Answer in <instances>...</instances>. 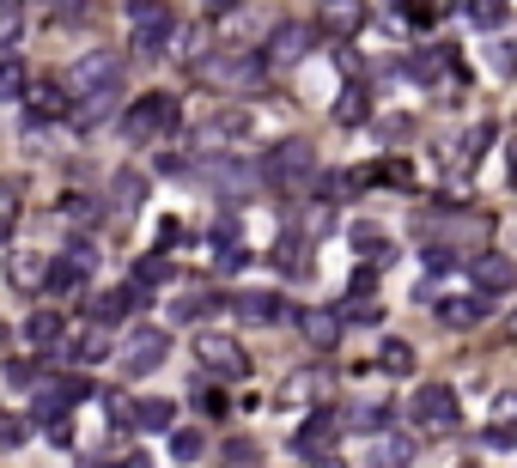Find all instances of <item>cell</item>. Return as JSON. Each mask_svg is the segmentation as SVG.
<instances>
[{"instance_id":"obj_1","label":"cell","mask_w":517,"mask_h":468,"mask_svg":"<svg viewBox=\"0 0 517 468\" xmlns=\"http://www.w3.org/2000/svg\"><path fill=\"white\" fill-rule=\"evenodd\" d=\"M177 31H183V25H177V13H171V0H134V7H128V43H134L140 61L171 55Z\"/></svg>"},{"instance_id":"obj_2","label":"cell","mask_w":517,"mask_h":468,"mask_svg":"<svg viewBox=\"0 0 517 468\" xmlns=\"http://www.w3.org/2000/svg\"><path fill=\"white\" fill-rule=\"evenodd\" d=\"M262 177L286 195H305L317 189V146L311 140H274L268 146V159H262Z\"/></svg>"},{"instance_id":"obj_3","label":"cell","mask_w":517,"mask_h":468,"mask_svg":"<svg viewBox=\"0 0 517 468\" xmlns=\"http://www.w3.org/2000/svg\"><path fill=\"white\" fill-rule=\"evenodd\" d=\"M408 420H414L420 438H451L463 426V396L451 383H420L414 402H408Z\"/></svg>"},{"instance_id":"obj_4","label":"cell","mask_w":517,"mask_h":468,"mask_svg":"<svg viewBox=\"0 0 517 468\" xmlns=\"http://www.w3.org/2000/svg\"><path fill=\"white\" fill-rule=\"evenodd\" d=\"M177 122H183V110H177V98H171V92H146V98H134V104L122 110V134H128L134 146L171 140V134H177Z\"/></svg>"},{"instance_id":"obj_5","label":"cell","mask_w":517,"mask_h":468,"mask_svg":"<svg viewBox=\"0 0 517 468\" xmlns=\"http://www.w3.org/2000/svg\"><path fill=\"white\" fill-rule=\"evenodd\" d=\"M92 274H98V244H80V238H73V244L49 262L43 292H55V298H80V292H92Z\"/></svg>"},{"instance_id":"obj_6","label":"cell","mask_w":517,"mask_h":468,"mask_svg":"<svg viewBox=\"0 0 517 468\" xmlns=\"http://www.w3.org/2000/svg\"><path fill=\"white\" fill-rule=\"evenodd\" d=\"M317 49V25H299V19H286V25H274L268 31V43H262V67H299L305 55Z\"/></svg>"},{"instance_id":"obj_7","label":"cell","mask_w":517,"mask_h":468,"mask_svg":"<svg viewBox=\"0 0 517 468\" xmlns=\"http://www.w3.org/2000/svg\"><path fill=\"white\" fill-rule=\"evenodd\" d=\"M165 353H171V335L165 329H128V341L116 347V359H122V377H146V371H159L165 365Z\"/></svg>"},{"instance_id":"obj_8","label":"cell","mask_w":517,"mask_h":468,"mask_svg":"<svg viewBox=\"0 0 517 468\" xmlns=\"http://www.w3.org/2000/svg\"><path fill=\"white\" fill-rule=\"evenodd\" d=\"M67 86H73V98H80V92H110V86H122V55H116V49H86L80 61L67 67Z\"/></svg>"},{"instance_id":"obj_9","label":"cell","mask_w":517,"mask_h":468,"mask_svg":"<svg viewBox=\"0 0 517 468\" xmlns=\"http://www.w3.org/2000/svg\"><path fill=\"white\" fill-rule=\"evenodd\" d=\"M195 359H201L207 371H219L226 383L250 377V353H244L238 341H226V335H201V341H195Z\"/></svg>"},{"instance_id":"obj_10","label":"cell","mask_w":517,"mask_h":468,"mask_svg":"<svg viewBox=\"0 0 517 468\" xmlns=\"http://www.w3.org/2000/svg\"><path fill=\"white\" fill-rule=\"evenodd\" d=\"M365 19H372V7L365 0H317V31L323 37H359L365 31Z\"/></svg>"},{"instance_id":"obj_11","label":"cell","mask_w":517,"mask_h":468,"mask_svg":"<svg viewBox=\"0 0 517 468\" xmlns=\"http://www.w3.org/2000/svg\"><path fill=\"white\" fill-rule=\"evenodd\" d=\"M140 310H146V286H140V280L110 286V292H98V298H92V317H98V323H110V329H116V323H134Z\"/></svg>"},{"instance_id":"obj_12","label":"cell","mask_w":517,"mask_h":468,"mask_svg":"<svg viewBox=\"0 0 517 468\" xmlns=\"http://www.w3.org/2000/svg\"><path fill=\"white\" fill-rule=\"evenodd\" d=\"M469 286H475V292H517V262H511L505 250H481V256L469 262Z\"/></svg>"},{"instance_id":"obj_13","label":"cell","mask_w":517,"mask_h":468,"mask_svg":"<svg viewBox=\"0 0 517 468\" xmlns=\"http://www.w3.org/2000/svg\"><path fill=\"white\" fill-rule=\"evenodd\" d=\"M73 86L67 80H31L25 86V110L37 116V122H61V116H73V98H67Z\"/></svg>"},{"instance_id":"obj_14","label":"cell","mask_w":517,"mask_h":468,"mask_svg":"<svg viewBox=\"0 0 517 468\" xmlns=\"http://www.w3.org/2000/svg\"><path fill=\"white\" fill-rule=\"evenodd\" d=\"M292 456H299V462H335V414L305 420L299 438H292Z\"/></svg>"},{"instance_id":"obj_15","label":"cell","mask_w":517,"mask_h":468,"mask_svg":"<svg viewBox=\"0 0 517 468\" xmlns=\"http://www.w3.org/2000/svg\"><path fill=\"white\" fill-rule=\"evenodd\" d=\"M487 140H493V122H475V128L457 140V152H451V183H469V177H475V165H481Z\"/></svg>"},{"instance_id":"obj_16","label":"cell","mask_w":517,"mask_h":468,"mask_svg":"<svg viewBox=\"0 0 517 468\" xmlns=\"http://www.w3.org/2000/svg\"><path fill=\"white\" fill-rule=\"evenodd\" d=\"M481 444L487 450H517V389L493 402V426L481 432Z\"/></svg>"},{"instance_id":"obj_17","label":"cell","mask_w":517,"mask_h":468,"mask_svg":"<svg viewBox=\"0 0 517 468\" xmlns=\"http://www.w3.org/2000/svg\"><path fill=\"white\" fill-rule=\"evenodd\" d=\"M250 134H256V116H250V110H226V116H213V122L201 128L207 146H238V140H250Z\"/></svg>"},{"instance_id":"obj_18","label":"cell","mask_w":517,"mask_h":468,"mask_svg":"<svg viewBox=\"0 0 517 468\" xmlns=\"http://www.w3.org/2000/svg\"><path fill=\"white\" fill-rule=\"evenodd\" d=\"M171 420H177V408H171L165 396H140V402H128V426H134V432H171Z\"/></svg>"},{"instance_id":"obj_19","label":"cell","mask_w":517,"mask_h":468,"mask_svg":"<svg viewBox=\"0 0 517 468\" xmlns=\"http://www.w3.org/2000/svg\"><path fill=\"white\" fill-rule=\"evenodd\" d=\"M347 238H353V256H359V262H372V268L396 256V244H390V231H384V225H353Z\"/></svg>"},{"instance_id":"obj_20","label":"cell","mask_w":517,"mask_h":468,"mask_svg":"<svg viewBox=\"0 0 517 468\" xmlns=\"http://www.w3.org/2000/svg\"><path fill=\"white\" fill-rule=\"evenodd\" d=\"M323 389H329L323 371H292V377L280 383V402H286V408H311V402H323Z\"/></svg>"},{"instance_id":"obj_21","label":"cell","mask_w":517,"mask_h":468,"mask_svg":"<svg viewBox=\"0 0 517 468\" xmlns=\"http://www.w3.org/2000/svg\"><path fill=\"white\" fill-rule=\"evenodd\" d=\"M116 104H122V86H110V92H80V104H73V128H98Z\"/></svg>"},{"instance_id":"obj_22","label":"cell","mask_w":517,"mask_h":468,"mask_svg":"<svg viewBox=\"0 0 517 468\" xmlns=\"http://www.w3.org/2000/svg\"><path fill=\"white\" fill-rule=\"evenodd\" d=\"M73 359H80V365H104V359H116L110 323H98V329H86V335H73Z\"/></svg>"},{"instance_id":"obj_23","label":"cell","mask_w":517,"mask_h":468,"mask_svg":"<svg viewBox=\"0 0 517 468\" xmlns=\"http://www.w3.org/2000/svg\"><path fill=\"white\" fill-rule=\"evenodd\" d=\"M25 86H31L25 55H0V104H19V98H25Z\"/></svg>"},{"instance_id":"obj_24","label":"cell","mask_w":517,"mask_h":468,"mask_svg":"<svg viewBox=\"0 0 517 468\" xmlns=\"http://www.w3.org/2000/svg\"><path fill=\"white\" fill-rule=\"evenodd\" d=\"M232 310H238L244 323H274L280 317V292H238Z\"/></svg>"},{"instance_id":"obj_25","label":"cell","mask_w":517,"mask_h":468,"mask_svg":"<svg viewBox=\"0 0 517 468\" xmlns=\"http://www.w3.org/2000/svg\"><path fill=\"white\" fill-rule=\"evenodd\" d=\"M335 122H341V128L372 122V92H365V86H347V92H341V104H335Z\"/></svg>"},{"instance_id":"obj_26","label":"cell","mask_w":517,"mask_h":468,"mask_svg":"<svg viewBox=\"0 0 517 468\" xmlns=\"http://www.w3.org/2000/svg\"><path fill=\"white\" fill-rule=\"evenodd\" d=\"M134 280H140L146 292H153V286H171V280H177V262H171V250H165V256H140V262H134Z\"/></svg>"},{"instance_id":"obj_27","label":"cell","mask_w":517,"mask_h":468,"mask_svg":"<svg viewBox=\"0 0 517 468\" xmlns=\"http://www.w3.org/2000/svg\"><path fill=\"white\" fill-rule=\"evenodd\" d=\"M25 341L31 347H55L61 341V310H31V317H25Z\"/></svg>"},{"instance_id":"obj_28","label":"cell","mask_w":517,"mask_h":468,"mask_svg":"<svg viewBox=\"0 0 517 468\" xmlns=\"http://www.w3.org/2000/svg\"><path fill=\"white\" fill-rule=\"evenodd\" d=\"M481 298H445V304H438V317H445V329H475L481 323Z\"/></svg>"},{"instance_id":"obj_29","label":"cell","mask_w":517,"mask_h":468,"mask_svg":"<svg viewBox=\"0 0 517 468\" xmlns=\"http://www.w3.org/2000/svg\"><path fill=\"white\" fill-rule=\"evenodd\" d=\"M7 274H13V286H25V292H31V286H43V280H49V262H43V256H31V250H19V256L7 262Z\"/></svg>"},{"instance_id":"obj_30","label":"cell","mask_w":517,"mask_h":468,"mask_svg":"<svg viewBox=\"0 0 517 468\" xmlns=\"http://www.w3.org/2000/svg\"><path fill=\"white\" fill-rule=\"evenodd\" d=\"M201 456H207V432L171 426V462H201Z\"/></svg>"},{"instance_id":"obj_31","label":"cell","mask_w":517,"mask_h":468,"mask_svg":"<svg viewBox=\"0 0 517 468\" xmlns=\"http://www.w3.org/2000/svg\"><path fill=\"white\" fill-rule=\"evenodd\" d=\"M414 456H420V444L402 432H378V444H372V462H414Z\"/></svg>"},{"instance_id":"obj_32","label":"cell","mask_w":517,"mask_h":468,"mask_svg":"<svg viewBox=\"0 0 517 468\" xmlns=\"http://www.w3.org/2000/svg\"><path fill=\"white\" fill-rule=\"evenodd\" d=\"M305 335L329 353V347H341V317H335V310H311V317H305Z\"/></svg>"},{"instance_id":"obj_33","label":"cell","mask_w":517,"mask_h":468,"mask_svg":"<svg viewBox=\"0 0 517 468\" xmlns=\"http://www.w3.org/2000/svg\"><path fill=\"white\" fill-rule=\"evenodd\" d=\"M463 19L493 31V25H505V0H463Z\"/></svg>"},{"instance_id":"obj_34","label":"cell","mask_w":517,"mask_h":468,"mask_svg":"<svg viewBox=\"0 0 517 468\" xmlns=\"http://www.w3.org/2000/svg\"><path fill=\"white\" fill-rule=\"evenodd\" d=\"M213 268H219V274H238V268H244V250H238L232 231H226V238H213Z\"/></svg>"},{"instance_id":"obj_35","label":"cell","mask_w":517,"mask_h":468,"mask_svg":"<svg viewBox=\"0 0 517 468\" xmlns=\"http://www.w3.org/2000/svg\"><path fill=\"white\" fill-rule=\"evenodd\" d=\"M140 201H146V183H140L134 171H116V207H122V213H134Z\"/></svg>"},{"instance_id":"obj_36","label":"cell","mask_w":517,"mask_h":468,"mask_svg":"<svg viewBox=\"0 0 517 468\" xmlns=\"http://www.w3.org/2000/svg\"><path fill=\"white\" fill-rule=\"evenodd\" d=\"M55 213H61V219H73V225H86V219H98V201H92V195H61V201H55Z\"/></svg>"},{"instance_id":"obj_37","label":"cell","mask_w":517,"mask_h":468,"mask_svg":"<svg viewBox=\"0 0 517 468\" xmlns=\"http://www.w3.org/2000/svg\"><path fill=\"white\" fill-rule=\"evenodd\" d=\"M305 238H299V231H286V238H280V250H274V268H286V274H299L305 268V250H299Z\"/></svg>"},{"instance_id":"obj_38","label":"cell","mask_w":517,"mask_h":468,"mask_svg":"<svg viewBox=\"0 0 517 468\" xmlns=\"http://www.w3.org/2000/svg\"><path fill=\"white\" fill-rule=\"evenodd\" d=\"M378 365H384V371H396V377H408V371H414V353H408L402 341H390V347L378 353Z\"/></svg>"},{"instance_id":"obj_39","label":"cell","mask_w":517,"mask_h":468,"mask_svg":"<svg viewBox=\"0 0 517 468\" xmlns=\"http://www.w3.org/2000/svg\"><path fill=\"white\" fill-rule=\"evenodd\" d=\"M25 426H31V414L19 420V414H0V450H19L25 444Z\"/></svg>"},{"instance_id":"obj_40","label":"cell","mask_w":517,"mask_h":468,"mask_svg":"<svg viewBox=\"0 0 517 468\" xmlns=\"http://www.w3.org/2000/svg\"><path fill=\"white\" fill-rule=\"evenodd\" d=\"M493 67L511 80V73H517V43H499V49H493Z\"/></svg>"},{"instance_id":"obj_41","label":"cell","mask_w":517,"mask_h":468,"mask_svg":"<svg viewBox=\"0 0 517 468\" xmlns=\"http://www.w3.org/2000/svg\"><path fill=\"white\" fill-rule=\"evenodd\" d=\"M7 383H37V359H13L7 365Z\"/></svg>"},{"instance_id":"obj_42","label":"cell","mask_w":517,"mask_h":468,"mask_svg":"<svg viewBox=\"0 0 517 468\" xmlns=\"http://www.w3.org/2000/svg\"><path fill=\"white\" fill-rule=\"evenodd\" d=\"M49 444H55V450H73V420H55V426H49Z\"/></svg>"},{"instance_id":"obj_43","label":"cell","mask_w":517,"mask_h":468,"mask_svg":"<svg viewBox=\"0 0 517 468\" xmlns=\"http://www.w3.org/2000/svg\"><path fill=\"white\" fill-rule=\"evenodd\" d=\"M159 244H165V250L183 244V219H165V225H159Z\"/></svg>"},{"instance_id":"obj_44","label":"cell","mask_w":517,"mask_h":468,"mask_svg":"<svg viewBox=\"0 0 517 468\" xmlns=\"http://www.w3.org/2000/svg\"><path fill=\"white\" fill-rule=\"evenodd\" d=\"M226 462H256V444H244V438H232V444H226Z\"/></svg>"},{"instance_id":"obj_45","label":"cell","mask_w":517,"mask_h":468,"mask_svg":"<svg viewBox=\"0 0 517 468\" xmlns=\"http://www.w3.org/2000/svg\"><path fill=\"white\" fill-rule=\"evenodd\" d=\"M201 408L207 414H226V389H201Z\"/></svg>"},{"instance_id":"obj_46","label":"cell","mask_w":517,"mask_h":468,"mask_svg":"<svg viewBox=\"0 0 517 468\" xmlns=\"http://www.w3.org/2000/svg\"><path fill=\"white\" fill-rule=\"evenodd\" d=\"M372 286H378V274H372V268H359V274H353V292H359V298H372Z\"/></svg>"},{"instance_id":"obj_47","label":"cell","mask_w":517,"mask_h":468,"mask_svg":"<svg viewBox=\"0 0 517 468\" xmlns=\"http://www.w3.org/2000/svg\"><path fill=\"white\" fill-rule=\"evenodd\" d=\"M505 183H511V195H517V146H511V159H505Z\"/></svg>"},{"instance_id":"obj_48","label":"cell","mask_w":517,"mask_h":468,"mask_svg":"<svg viewBox=\"0 0 517 468\" xmlns=\"http://www.w3.org/2000/svg\"><path fill=\"white\" fill-rule=\"evenodd\" d=\"M505 335H511V341H517V304H511V317H505Z\"/></svg>"},{"instance_id":"obj_49","label":"cell","mask_w":517,"mask_h":468,"mask_svg":"<svg viewBox=\"0 0 517 468\" xmlns=\"http://www.w3.org/2000/svg\"><path fill=\"white\" fill-rule=\"evenodd\" d=\"M207 7H213V13H226V7H238V0H207Z\"/></svg>"}]
</instances>
